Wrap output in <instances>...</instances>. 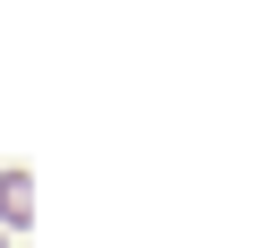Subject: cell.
I'll return each mask as SVG.
<instances>
[{"instance_id": "1", "label": "cell", "mask_w": 257, "mask_h": 248, "mask_svg": "<svg viewBox=\"0 0 257 248\" xmlns=\"http://www.w3.org/2000/svg\"><path fill=\"white\" fill-rule=\"evenodd\" d=\"M26 222H35V180L26 171H0V239L26 231Z\"/></svg>"}, {"instance_id": "2", "label": "cell", "mask_w": 257, "mask_h": 248, "mask_svg": "<svg viewBox=\"0 0 257 248\" xmlns=\"http://www.w3.org/2000/svg\"><path fill=\"white\" fill-rule=\"evenodd\" d=\"M0 248H9V239H0Z\"/></svg>"}]
</instances>
